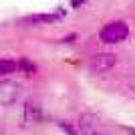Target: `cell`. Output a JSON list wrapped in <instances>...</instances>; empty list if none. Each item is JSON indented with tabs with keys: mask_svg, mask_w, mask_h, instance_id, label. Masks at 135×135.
I'll list each match as a JSON object with an SVG mask.
<instances>
[{
	"mask_svg": "<svg viewBox=\"0 0 135 135\" xmlns=\"http://www.w3.org/2000/svg\"><path fill=\"white\" fill-rule=\"evenodd\" d=\"M129 36V24L125 20H113L99 30V38L105 45H117Z\"/></svg>",
	"mask_w": 135,
	"mask_h": 135,
	"instance_id": "1",
	"label": "cell"
},
{
	"mask_svg": "<svg viewBox=\"0 0 135 135\" xmlns=\"http://www.w3.org/2000/svg\"><path fill=\"white\" fill-rule=\"evenodd\" d=\"M65 16V12H38V14H28V16L20 18L18 22L26 24V26H36V24H52L56 20H61Z\"/></svg>",
	"mask_w": 135,
	"mask_h": 135,
	"instance_id": "2",
	"label": "cell"
},
{
	"mask_svg": "<svg viewBox=\"0 0 135 135\" xmlns=\"http://www.w3.org/2000/svg\"><path fill=\"white\" fill-rule=\"evenodd\" d=\"M20 89L14 81H0V105H14L18 101Z\"/></svg>",
	"mask_w": 135,
	"mask_h": 135,
	"instance_id": "3",
	"label": "cell"
},
{
	"mask_svg": "<svg viewBox=\"0 0 135 135\" xmlns=\"http://www.w3.org/2000/svg\"><path fill=\"white\" fill-rule=\"evenodd\" d=\"M115 55L113 52H97L93 59H91V69L95 71V73H107L109 69L115 67Z\"/></svg>",
	"mask_w": 135,
	"mask_h": 135,
	"instance_id": "4",
	"label": "cell"
},
{
	"mask_svg": "<svg viewBox=\"0 0 135 135\" xmlns=\"http://www.w3.org/2000/svg\"><path fill=\"white\" fill-rule=\"evenodd\" d=\"M24 121L28 125H34V123L42 121V111H40L38 105H34V103H26L24 105Z\"/></svg>",
	"mask_w": 135,
	"mask_h": 135,
	"instance_id": "5",
	"label": "cell"
},
{
	"mask_svg": "<svg viewBox=\"0 0 135 135\" xmlns=\"http://www.w3.org/2000/svg\"><path fill=\"white\" fill-rule=\"evenodd\" d=\"M16 62H18L20 73H24L26 77H34V75H36V65H34L30 59H26V56H20Z\"/></svg>",
	"mask_w": 135,
	"mask_h": 135,
	"instance_id": "6",
	"label": "cell"
},
{
	"mask_svg": "<svg viewBox=\"0 0 135 135\" xmlns=\"http://www.w3.org/2000/svg\"><path fill=\"white\" fill-rule=\"evenodd\" d=\"M16 71H18V62L14 59H2L0 61V77H8Z\"/></svg>",
	"mask_w": 135,
	"mask_h": 135,
	"instance_id": "7",
	"label": "cell"
},
{
	"mask_svg": "<svg viewBox=\"0 0 135 135\" xmlns=\"http://www.w3.org/2000/svg\"><path fill=\"white\" fill-rule=\"evenodd\" d=\"M59 127H61L67 135H83V133H81V125L75 123V121H67V119H62V121H59Z\"/></svg>",
	"mask_w": 135,
	"mask_h": 135,
	"instance_id": "8",
	"label": "cell"
},
{
	"mask_svg": "<svg viewBox=\"0 0 135 135\" xmlns=\"http://www.w3.org/2000/svg\"><path fill=\"white\" fill-rule=\"evenodd\" d=\"M87 2H89V0H71V6H73V8H81V6H85Z\"/></svg>",
	"mask_w": 135,
	"mask_h": 135,
	"instance_id": "9",
	"label": "cell"
},
{
	"mask_svg": "<svg viewBox=\"0 0 135 135\" xmlns=\"http://www.w3.org/2000/svg\"><path fill=\"white\" fill-rule=\"evenodd\" d=\"M77 40V34H69L67 38H62V42H75Z\"/></svg>",
	"mask_w": 135,
	"mask_h": 135,
	"instance_id": "10",
	"label": "cell"
},
{
	"mask_svg": "<svg viewBox=\"0 0 135 135\" xmlns=\"http://www.w3.org/2000/svg\"><path fill=\"white\" fill-rule=\"evenodd\" d=\"M129 135H135V131H133V129H129Z\"/></svg>",
	"mask_w": 135,
	"mask_h": 135,
	"instance_id": "11",
	"label": "cell"
}]
</instances>
